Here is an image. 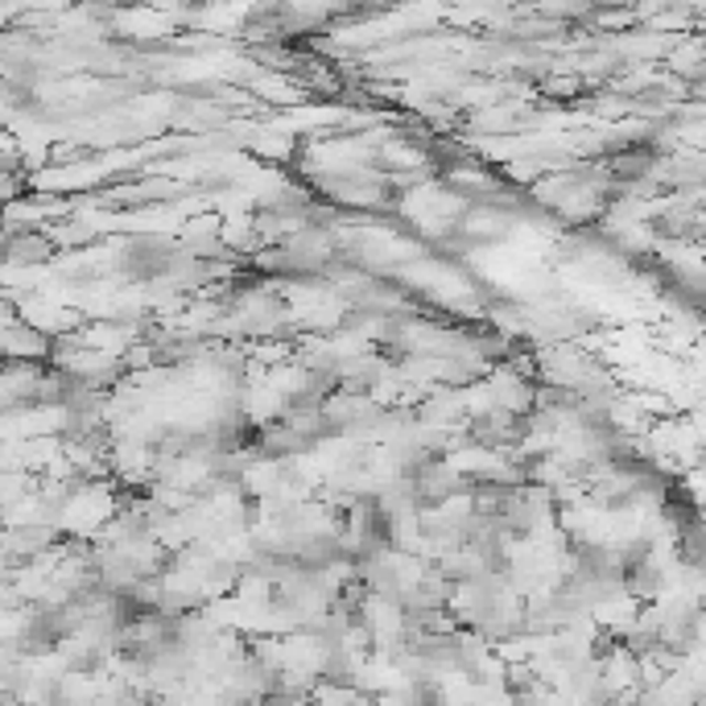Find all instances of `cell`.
I'll list each match as a JSON object with an SVG mask.
<instances>
[{"label": "cell", "mask_w": 706, "mask_h": 706, "mask_svg": "<svg viewBox=\"0 0 706 706\" xmlns=\"http://www.w3.org/2000/svg\"><path fill=\"white\" fill-rule=\"evenodd\" d=\"M170 257H174V245H170V240L137 236V240H129V245L120 248V269H124V278L132 281H162Z\"/></svg>", "instance_id": "1"}, {"label": "cell", "mask_w": 706, "mask_h": 706, "mask_svg": "<svg viewBox=\"0 0 706 706\" xmlns=\"http://www.w3.org/2000/svg\"><path fill=\"white\" fill-rule=\"evenodd\" d=\"M54 252L46 231H13V236H4V245H0V257L13 264H42Z\"/></svg>", "instance_id": "2"}]
</instances>
